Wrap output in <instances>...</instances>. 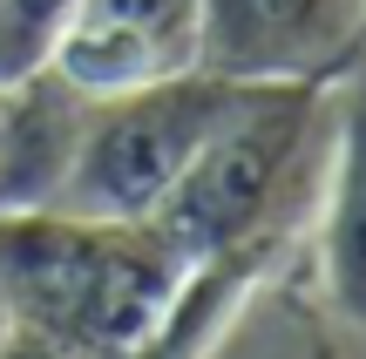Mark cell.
I'll use <instances>...</instances> for the list:
<instances>
[{"label":"cell","mask_w":366,"mask_h":359,"mask_svg":"<svg viewBox=\"0 0 366 359\" xmlns=\"http://www.w3.org/2000/svg\"><path fill=\"white\" fill-rule=\"evenodd\" d=\"M197 258L157 217L7 211L0 217V298L14 325L68 339L89 359H129L163 333Z\"/></svg>","instance_id":"obj_1"},{"label":"cell","mask_w":366,"mask_h":359,"mask_svg":"<svg viewBox=\"0 0 366 359\" xmlns=\"http://www.w3.org/2000/svg\"><path fill=\"white\" fill-rule=\"evenodd\" d=\"M332 81H285V89H231L210 122L204 149L183 183L157 211L190 258H278L292 231L312 224L319 170H326Z\"/></svg>","instance_id":"obj_2"},{"label":"cell","mask_w":366,"mask_h":359,"mask_svg":"<svg viewBox=\"0 0 366 359\" xmlns=\"http://www.w3.org/2000/svg\"><path fill=\"white\" fill-rule=\"evenodd\" d=\"M224 102H231V81L204 75V68L157 75L116 95H89V122H81L54 211L116 217V224L157 217L183 183L190 156L204 149L210 122L224 116Z\"/></svg>","instance_id":"obj_3"},{"label":"cell","mask_w":366,"mask_h":359,"mask_svg":"<svg viewBox=\"0 0 366 359\" xmlns=\"http://www.w3.org/2000/svg\"><path fill=\"white\" fill-rule=\"evenodd\" d=\"M366 48V0H204L197 68L231 89L332 81Z\"/></svg>","instance_id":"obj_4"},{"label":"cell","mask_w":366,"mask_h":359,"mask_svg":"<svg viewBox=\"0 0 366 359\" xmlns=\"http://www.w3.org/2000/svg\"><path fill=\"white\" fill-rule=\"evenodd\" d=\"M204 0H75V21L54 41V68L81 95H116L157 75L197 68Z\"/></svg>","instance_id":"obj_5"},{"label":"cell","mask_w":366,"mask_h":359,"mask_svg":"<svg viewBox=\"0 0 366 359\" xmlns=\"http://www.w3.org/2000/svg\"><path fill=\"white\" fill-rule=\"evenodd\" d=\"M312 244H319V292L332 298V312L353 333H366V48L332 75Z\"/></svg>","instance_id":"obj_6"},{"label":"cell","mask_w":366,"mask_h":359,"mask_svg":"<svg viewBox=\"0 0 366 359\" xmlns=\"http://www.w3.org/2000/svg\"><path fill=\"white\" fill-rule=\"evenodd\" d=\"M81 122H89V95L54 61L21 81H0V217L48 211L61 197Z\"/></svg>","instance_id":"obj_7"},{"label":"cell","mask_w":366,"mask_h":359,"mask_svg":"<svg viewBox=\"0 0 366 359\" xmlns=\"http://www.w3.org/2000/svg\"><path fill=\"white\" fill-rule=\"evenodd\" d=\"M272 271H278V265L258 271V285L224 312V325H217V333H210L190 359H319L312 325L285 305V292L272 285Z\"/></svg>","instance_id":"obj_8"},{"label":"cell","mask_w":366,"mask_h":359,"mask_svg":"<svg viewBox=\"0 0 366 359\" xmlns=\"http://www.w3.org/2000/svg\"><path fill=\"white\" fill-rule=\"evenodd\" d=\"M68 21H75V0H0V81L48 68Z\"/></svg>","instance_id":"obj_9"},{"label":"cell","mask_w":366,"mask_h":359,"mask_svg":"<svg viewBox=\"0 0 366 359\" xmlns=\"http://www.w3.org/2000/svg\"><path fill=\"white\" fill-rule=\"evenodd\" d=\"M0 359H89V353L68 346V339L34 333V325H7V333H0Z\"/></svg>","instance_id":"obj_10"},{"label":"cell","mask_w":366,"mask_h":359,"mask_svg":"<svg viewBox=\"0 0 366 359\" xmlns=\"http://www.w3.org/2000/svg\"><path fill=\"white\" fill-rule=\"evenodd\" d=\"M7 325H14V319H7V298H0V333H7Z\"/></svg>","instance_id":"obj_11"}]
</instances>
